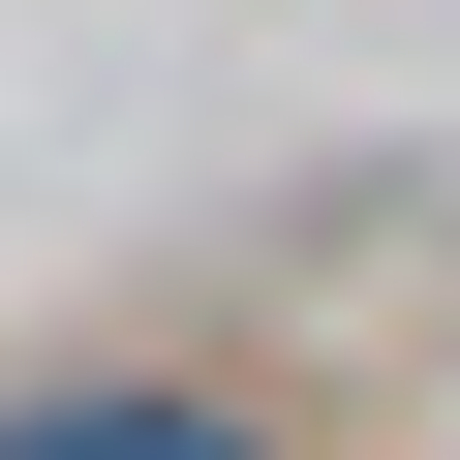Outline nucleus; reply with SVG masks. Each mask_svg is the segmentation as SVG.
Here are the masks:
<instances>
[{"label": "nucleus", "instance_id": "nucleus-1", "mask_svg": "<svg viewBox=\"0 0 460 460\" xmlns=\"http://www.w3.org/2000/svg\"><path fill=\"white\" fill-rule=\"evenodd\" d=\"M0 460H246V429H215V399H31Z\"/></svg>", "mask_w": 460, "mask_h": 460}]
</instances>
